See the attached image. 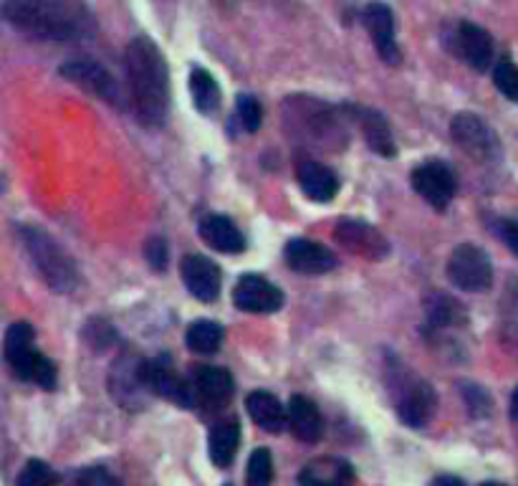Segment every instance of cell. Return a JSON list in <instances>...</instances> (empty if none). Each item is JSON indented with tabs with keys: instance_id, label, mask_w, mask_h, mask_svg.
<instances>
[{
	"instance_id": "obj_4",
	"label": "cell",
	"mask_w": 518,
	"mask_h": 486,
	"mask_svg": "<svg viewBox=\"0 0 518 486\" xmlns=\"http://www.w3.org/2000/svg\"><path fill=\"white\" fill-rule=\"evenodd\" d=\"M6 360L13 373L43 390L56 388L54 362L33 347V327L28 322L11 324L6 332Z\"/></svg>"
},
{
	"instance_id": "obj_5",
	"label": "cell",
	"mask_w": 518,
	"mask_h": 486,
	"mask_svg": "<svg viewBox=\"0 0 518 486\" xmlns=\"http://www.w3.org/2000/svg\"><path fill=\"white\" fill-rule=\"evenodd\" d=\"M448 276L463 292H488L493 284L491 259H488L486 251L473 246V243H460L458 249L450 254Z\"/></svg>"
},
{
	"instance_id": "obj_14",
	"label": "cell",
	"mask_w": 518,
	"mask_h": 486,
	"mask_svg": "<svg viewBox=\"0 0 518 486\" xmlns=\"http://www.w3.org/2000/svg\"><path fill=\"white\" fill-rule=\"evenodd\" d=\"M455 54L476 71H486L493 61V38L476 23L463 21L453 36Z\"/></svg>"
},
{
	"instance_id": "obj_23",
	"label": "cell",
	"mask_w": 518,
	"mask_h": 486,
	"mask_svg": "<svg viewBox=\"0 0 518 486\" xmlns=\"http://www.w3.org/2000/svg\"><path fill=\"white\" fill-rule=\"evenodd\" d=\"M286 413H289L291 431H294V436L299 438V441H319L321 433H324V421H321V413L314 405V400L304 398V395H294L289 408H286Z\"/></svg>"
},
{
	"instance_id": "obj_1",
	"label": "cell",
	"mask_w": 518,
	"mask_h": 486,
	"mask_svg": "<svg viewBox=\"0 0 518 486\" xmlns=\"http://www.w3.org/2000/svg\"><path fill=\"white\" fill-rule=\"evenodd\" d=\"M0 16L11 28L41 41H74L91 28V16L76 0H6Z\"/></svg>"
},
{
	"instance_id": "obj_25",
	"label": "cell",
	"mask_w": 518,
	"mask_h": 486,
	"mask_svg": "<svg viewBox=\"0 0 518 486\" xmlns=\"http://www.w3.org/2000/svg\"><path fill=\"white\" fill-rule=\"evenodd\" d=\"M238 443H241V423L230 418V421H220L218 426L210 431V459L220 469H228L235 459V451H238Z\"/></svg>"
},
{
	"instance_id": "obj_6",
	"label": "cell",
	"mask_w": 518,
	"mask_h": 486,
	"mask_svg": "<svg viewBox=\"0 0 518 486\" xmlns=\"http://www.w3.org/2000/svg\"><path fill=\"white\" fill-rule=\"evenodd\" d=\"M450 135L458 142L460 150L468 152L470 157H476L478 162H491L501 155L496 132L486 125V119H481L473 112L455 114L453 125H450Z\"/></svg>"
},
{
	"instance_id": "obj_37",
	"label": "cell",
	"mask_w": 518,
	"mask_h": 486,
	"mask_svg": "<svg viewBox=\"0 0 518 486\" xmlns=\"http://www.w3.org/2000/svg\"><path fill=\"white\" fill-rule=\"evenodd\" d=\"M430 486H465L458 476H438Z\"/></svg>"
},
{
	"instance_id": "obj_29",
	"label": "cell",
	"mask_w": 518,
	"mask_h": 486,
	"mask_svg": "<svg viewBox=\"0 0 518 486\" xmlns=\"http://www.w3.org/2000/svg\"><path fill=\"white\" fill-rule=\"evenodd\" d=\"M56 481H59V474L46 461L31 459L18 474L16 486H56Z\"/></svg>"
},
{
	"instance_id": "obj_26",
	"label": "cell",
	"mask_w": 518,
	"mask_h": 486,
	"mask_svg": "<svg viewBox=\"0 0 518 486\" xmlns=\"http://www.w3.org/2000/svg\"><path fill=\"white\" fill-rule=\"evenodd\" d=\"M190 94H193L195 109L203 114H213L220 104V87L213 74L200 66L190 71Z\"/></svg>"
},
{
	"instance_id": "obj_17",
	"label": "cell",
	"mask_w": 518,
	"mask_h": 486,
	"mask_svg": "<svg viewBox=\"0 0 518 486\" xmlns=\"http://www.w3.org/2000/svg\"><path fill=\"white\" fill-rule=\"evenodd\" d=\"M296 180H299V188L316 203H329L339 193L337 175L326 165H321V162L311 160V157H299V162H296Z\"/></svg>"
},
{
	"instance_id": "obj_33",
	"label": "cell",
	"mask_w": 518,
	"mask_h": 486,
	"mask_svg": "<svg viewBox=\"0 0 518 486\" xmlns=\"http://www.w3.org/2000/svg\"><path fill=\"white\" fill-rule=\"evenodd\" d=\"M76 486H122V481L102 466H91L76 476Z\"/></svg>"
},
{
	"instance_id": "obj_24",
	"label": "cell",
	"mask_w": 518,
	"mask_h": 486,
	"mask_svg": "<svg viewBox=\"0 0 518 486\" xmlns=\"http://www.w3.org/2000/svg\"><path fill=\"white\" fill-rule=\"evenodd\" d=\"M301 486H352V466L342 459L311 461L299 474Z\"/></svg>"
},
{
	"instance_id": "obj_21",
	"label": "cell",
	"mask_w": 518,
	"mask_h": 486,
	"mask_svg": "<svg viewBox=\"0 0 518 486\" xmlns=\"http://www.w3.org/2000/svg\"><path fill=\"white\" fill-rule=\"evenodd\" d=\"M200 238H203L208 246H213L220 254H241L246 249V241H243V233L235 228V223L225 216H208L200 221L198 226Z\"/></svg>"
},
{
	"instance_id": "obj_9",
	"label": "cell",
	"mask_w": 518,
	"mask_h": 486,
	"mask_svg": "<svg viewBox=\"0 0 518 486\" xmlns=\"http://www.w3.org/2000/svg\"><path fill=\"white\" fill-rule=\"evenodd\" d=\"M412 188L435 211H445L450 206V200H453L458 183H455L453 170L445 162L428 160L412 170Z\"/></svg>"
},
{
	"instance_id": "obj_35",
	"label": "cell",
	"mask_w": 518,
	"mask_h": 486,
	"mask_svg": "<svg viewBox=\"0 0 518 486\" xmlns=\"http://www.w3.org/2000/svg\"><path fill=\"white\" fill-rule=\"evenodd\" d=\"M465 398H468L470 411L476 413V416H488V411H491V400H488V395L483 393L481 388L468 385V388H465Z\"/></svg>"
},
{
	"instance_id": "obj_15",
	"label": "cell",
	"mask_w": 518,
	"mask_h": 486,
	"mask_svg": "<svg viewBox=\"0 0 518 486\" xmlns=\"http://www.w3.org/2000/svg\"><path fill=\"white\" fill-rule=\"evenodd\" d=\"M182 281L187 292L200 302H215L220 294V269L205 256H185L182 261Z\"/></svg>"
},
{
	"instance_id": "obj_2",
	"label": "cell",
	"mask_w": 518,
	"mask_h": 486,
	"mask_svg": "<svg viewBox=\"0 0 518 486\" xmlns=\"http://www.w3.org/2000/svg\"><path fill=\"white\" fill-rule=\"evenodd\" d=\"M127 71L139 122L162 127L170 112V74L162 51L150 38H134L127 46Z\"/></svg>"
},
{
	"instance_id": "obj_38",
	"label": "cell",
	"mask_w": 518,
	"mask_h": 486,
	"mask_svg": "<svg viewBox=\"0 0 518 486\" xmlns=\"http://www.w3.org/2000/svg\"><path fill=\"white\" fill-rule=\"evenodd\" d=\"M511 413H513V416L518 418V390H516V393H513V400H511Z\"/></svg>"
},
{
	"instance_id": "obj_30",
	"label": "cell",
	"mask_w": 518,
	"mask_h": 486,
	"mask_svg": "<svg viewBox=\"0 0 518 486\" xmlns=\"http://www.w3.org/2000/svg\"><path fill=\"white\" fill-rule=\"evenodd\" d=\"M493 84H496V89L503 97L518 102V66L513 61H498L496 69H493Z\"/></svg>"
},
{
	"instance_id": "obj_7",
	"label": "cell",
	"mask_w": 518,
	"mask_h": 486,
	"mask_svg": "<svg viewBox=\"0 0 518 486\" xmlns=\"http://www.w3.org/2000/svg\"><path fill=\"white\" fill-rule=\"evenodd\" d=\"M61 76L69 79L71 84H76V87L94 94V97L104 99V102L112 104V107H124V94H122V87H119V81L114 79L102 64H97V61H91V59L69 61V64L61 66Z\"/></svg>"
},
{
	"instance_id": "obj_11",
	"label": "cell",
	"mask_w": 518,
	"mask_h": 486,
	"mask_svg": "<svg viewBox=\"0 0 518 486\" xmlns=\"http://www.w3.org/2000/svg\"><path fill=\"white\" fill-rule=\"evenodd\" d=\"M109 390L114 400L124 408H142V395L150 393L145 383V362L132 352H124L114 362L112 375H109Z\"/></svg>"
},
{
	"instance_id": "obj_13",
	"label": "cell",
	"mask_w": 518,
	"mask_h": 486,
	"mask_svg": "<svg viewBox=\"0 0 518 486\" xmlns=\"http://www.w3.org/2000/svg\"><path fill=\"white\" fill-rule=\"evenodd\" d=\"M362 21L380 59L390 66L400 64L402 51L395 41V18H392L390 8L385 3H369L362 13Z\"/></svg>"
},
{
	"instance_id": "obj_16",
	"label": "cell",
	"mask_w": 518,
	"mask_h": 486,
	"mask_svg": "<svg viewBox=\"0 0 518 486\" xmlns=\"http://www.w3.org/2000/svg\"><path fill=\"white\" fill-rule=\"evenodd\" d=\"M337 241L344 249L352 251L357 256H367V259H380L387 254V241L380 231H374L369 223L362 221H339L337 231H334Z\"/></svg>"
},
{
	"instance_id": "obj_39",
	"label": "cell",
	"mask_w": 518,
	"mask_h": 486,
	"mask_svg": "<svg viewBox=\"0 0 518 486\" xmlns=\"http://www.w3.org/2000/svg\"><path fill=\"white\" fill-rule=\"evenodd\" d=\"M481 486H503V484H498V481H486V484H481Z\"/></svg>"
},
{
	"instance_id": "obj_10",
	"label": "cell",
	"mask_w": 518,
	"mask_h": 486,
	"mask_svg": "<svg viewBox=\"0 0 518 486\" xmlns=\"http://www.w3.org/2000/svg\"><path fill=\"white\" fill-rule=\"evenodd\" d=\"M145 383L152 395L172 400L182 408H193L195 405V388L177 375L170 355H160L155 360L145 362Z\"/></svg>"
},
{
	"instance_id": "obj_22",
	"label": "cell",
	"mask_w": 518,
	"mask_h": 486,
	"mask_svg": "<svg viewBox=\"0 0 518 486\" xmlns=\"http://www.w3.org/2000/svg\"><path fill=\"white\" fill-rule=\"evenodd\" d=\"M349 112L354 114V119L362 127V135L367 140L369 150H374L382 157L395 155V140H392L390 125H387V119L380 112L367 107H349Z\"/></svg>"
},
{
	"instance_id": "obj_18",
	"label": "cell",
	"mask_w": 518,
	"mask_h": 486,
	"mask_svg": "<svg viewBox=\"0 0 518 486\" xmlns=\"http://www.w3.org/2000/svg\"><path fill=\"white\" fill-rule=\"evenodd\" d=\"M286 264L299 274H326L337 266V259L329 249H324L321 243L306 241V238H294L286 246Z\"/></svg>"
},
{
	"instance_id": "obj_28",
	"label": "cell",
	"mask_w": 518,
	"mask_h": 486,
	"mask_svg": "<svg viewBox=\"0 0 518 486\" xmlns=\"http://www.w3.org/2000/svg\"><path fill=\"white\" fill-rule=\"evenodd\" d=\"M428 317L433 327H458L460 322H465V312L460 304L445 294H433L428 299Z\"/></svg>"
},
{
	"instance_id": "obj_27",
	"label": "cell",
	"mask_w": 518,
	"mask_h": 486,
	"mask_svg": "<svg viewBox=\"0 0 518 486\" xmlns=\"http://www.w3.org/2000/svg\"><path fill=\"white\" fill-rule=\"evenodd\" d=\"M185 342L193 352L213 355V352H218L220 342H223V327L218 322H213V319H198V322L187 327Z\"/></svg>"
},
{
	"instance_id": "obj_3",
	"label": "cell",
	"mask_w": 518,
	"mask_h": 486,
	"mask_svg": "<svg viewBox=\"0 0 518 486\" xmlns=\"http://www.w3.org/2000/svg\"><path fill=\"white\" fill-rule=\"evenodd\" d=\"M21 241L49 289L66 294L76 287L79 274H76L74 259L61 249V243L49 231L38 226H21Z\"/></svg>"
},
{
	"instance_id": "obj_8",
	"label": "cell",
	"mask_w": 518,
	"mask_h": 486,
	"mask_svg": "<svg viewBox=\"0 0 518 486\" xmlns=\"http://www.w3.org/2000/svg\"><path fill=\"white\" fill-rule=\"evenodd\" d=\"M435 405H438L435 390L425 380L415 378L410 373L402 375L400 385H397V413L407 426H428L430 418L435 416Z\"/></svg>"
},
{
	"instance_id": "obj_19",
	"label": "cell",
	"mask_w": 518,
	"mask_h": 486,
	"mask_svg": "<svg viewBox=\"0 0 518 486\" xmlns=\"http://www.w3.org/2000/svg\"><path fill=\"white\" fill-rule=\"evenodd\" d=\"M195 398L208 403L210 408H223L235 393V380L228 370L223 368H198L193 378Z\"/></svg>"
},
{
	"instance_id": "obj_34",
	"label": "cell",
	"mask_w": 518,
	"mask_h": 486,
	"mask_svg": "<svg viewBox=\"0 0 518 486\" xmlns=\"http://www.w3.org/2000/svg\"><path fill=\"white\" fill-rule=\"evenodd\" d=\"M145 256L155 271H162L167 266V243L162 238H150L145 246Z\"/></svg>"
},
{
	"instance_id": "obj_12",
	"label": "cell",
	"mask_w": 518,
	"mask_h": 486,
	"mask_svg": "<svg viewBox=\"0 0 518 486\" xmlns=\"http://www.w3.org/2000/svg\"><path fill=\"white\" fill-rule=\"evenodd\" d=\"M235 307L251 314H271L284 307V292L258 274H246L238 279L233 292Z\"/></svg>"
},
{
	"instance_id": "obj_20",
	"label": "cell",
	"mask_w": 518,
	"mask_h": 486,
	"mask_svg": "<svg viewBox=\"0 0 518 486\" xmlns=\"http://www.w3.org/2000/svg\"><path fill=\"white\" fill-rule=\"evenodd\" d=\"M248 416L253 418L256 426H261L268 433H281L289 426V413L281 405V400L276 395L266 393V390H253L246 398Z\"/></svg>"
},
{
	"instance_id": "obj_31",
	"label": "cell",
	"mask_w": 518,
	"mask_h": 486,
	"mask_svg": "<svg viewBox=\"0 0 518 486\" xmlns=\"http://www.w3.org/2000/svg\"><path fill=\"white\" fill-rule=\"evenodd\" d=\"M273 459L266 449H256L248 461V486H271Z\"/></svg>"
},
{
	"instance_id": "obj_32",
	"label": "cell",
	"mask_w": 518,
	"mask_h": 486,
	"mask_svg": "<svg viewBox=\"0 0 518 486\" xmlns=\"http://www.w3.org/2000/svg\"><path fill=\"white\" fill-rule=\"evenodd\" d=\"M235 109H238L241 125L246 127L248 132L261 130L263 112H261V104H258L256 97H251V94H241V97H238V102H235Z\"/></svg>"
},
{
	"instance_id": "obj_36",
	"label": "cell",
	"mask_w": 518,
	"mask_h": 486,
	"mask_svg": "<svg viewBox=\"0 0 518 486\" xmlns=\"http://www.w3.org/2000/svg\"><path fill=\"white\" fill-rule=\"evenodd\" d=\"M501 236L503 241H506L508 249L518 256V221H503Z\"/></svg>"
}]
</instances>
